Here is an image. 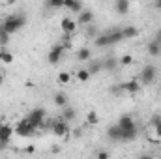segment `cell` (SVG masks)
Instances as JSON below:
<instances>
[{
	"label": "cell",
	"mask_w": 161,
	"mask_h": 159,
	"mask_svg": "<svg viewBox=\"0 0 161 159\" xmlns=\"http://www.w3.org/2000/svg\"><path fill=\"white\" fill-rule=\"evenodd\" d=\"M25 23H26V17L25 15H21V13H17V15H8L4 21H2V25H0V28L6 32V34H15L17 30H21L23 26H25Z\"/></svg>",
	"instance_id": "6da1fadb"
},
{
	"label": "cell",
	"mask_w": 161,
	"mask_h": 159,
	"mask_svg": "<svg viewBox=\"0 0 161 159\" xmlns=\"http://www.w3.org/2000/svg\"><path fill=\"white\" fill-rule=\"evenodd\" d=\"M51 131H53V135H54V137H58V139H69V135H71V129H69L68 122H64L62 118L53 120Z\"/></svg>",
	"instance_id": "7a4b0ae2"
},
{
	"label": "cell",
	"mask_w": 161,
	"mask_h": 159,
	"mask_svg": "<svg viewBox=\"0 0 161 159\" xmlns=\"http://www.w3.org/2000/svg\"><path fill=\"white\" fill-rule=\"evenodd\" d=\"M156 77H158V68L154 64H146L141 69V79H139V82L141 84H152L156 80Z\"/></svg>",
	"instance_id": "3957f363"
},
{
	"label": "cell",
	"mask_w": 161,
	"mask_h": 159,
	"mask_svg": "<svg viewBox=\"0 0 161 159\" xmlns=\"http://www.w3.org/2000/svg\"><path fill=\"white\" fill-rule=\"evenodd\" d=\"M34 133H36V127L26 118L19 120V123L15 125V135H19V137H32Z\"/></svg>",
	"instance_id": "277c9868"
},
{
	"label": "cell",
	"mask_w": 161,
	"mask_h": 159,
	"mask_svg": "<svg viewBox=\"0 0 161 159\" xmlns=\"http://www.w3.org/2000/svg\"><path fill=\"white\" fill-rule=\"evenodd\" d=\"M26 120L38 129V127H41L43 123H45V120H47V112H45V109H41V107H38V109H34L28 116H26Z\"/></svg>",
	"instance_id": "5b68a950"
},
{
	"label": "cell",
	"mask_w": 161,
	"mask_h": 159,
	"mask_svg": "<svg viewBox=\"0 0 161 159\" xmlns=\"http://www.w3.org/2000/svg\"><path fill=\"white\" fill-rule=\"evenodd\" d=\"M68 47H69L68 43H58V45H54V47L49 51V56H47V58H49V64H51V66L58 64V62L62 60V54H64V51H66Z\"/></svg>",
	"instance_id": "8992f818"
},
{
	"label": "cell",
	"mask_w": 161,
	"mask_h": 159,
	"mask_svg": "<svg viewBox=\"0 0 161 159\" xmlns=\"http://www.w3.org/2000/svg\"><path fill=\"white\" fill-rule=\"evenodd\" d=\"M11 135H15V129H13L8 122L0 120V148H4V146L9 142Z\"/></svg>",
	"instance_id": "52a82bcc"
},
{
	"label": "cell",
	"mask_w": 161,
	"mask_h": 159,
	"mask_svg": "<svg viewBox=\"0 0 161 159\" xmlns=\"http://www.w3.org/2000/svg\"><path fill=\"white\" fill-rule=\"evenodd\" d=\"M77 21L75 19H71V17H64L62 21H60V28H62V32L64 34H73L75 30H77Z\"/></svg>",
	"instance_id": "ba28073f"
},
{
	"label": "cell",
	"mask_w": 161,
	"mask_h": 159,
	"mask_svg": "<svg viewBox=\"0 0 161 159\" xmlns=\"http://www.w3.org/2000/svg\"><path fill=\"white\" fill-rule=\"evenodd\" d=\"M118 127H120L122 131H131V129H137V123H135V120L131 118V116H120L118 118Z\"/></svg>",
	"instance_id": "9c48e42d"
},
{
	"label": "cell",
	"mask_w": 161,
	"mask_h": 159,
	"mask_svg": "<svg viewBox=\"0 0 161 159\" xmlns=\"http://www.w3.org/2000/svg\"><path fill=\"white\" fill-rule=\"evenodd\" d=\"M120 88L125 90L127 94H137V92L141 90V82H139V79H131V80H125Z\"/></svg>",
	"instance_id": "30bf717a"
},
{
	"label": "cell",
	"mask_w": 161,
	"mask_h": 159,
	"mask_svg": "<svg viewBox=\"0 0 161 159\" xmlns=\"http://www.w3.org/2000/svg\"><path fill=\"white\" fill-rule=\"evenodd\" d=\"M92 21H94V13L90 11V9H82L79 13V19H77V25H80V26H84V25H92Z\"/></svg>",
	"instance_id": "8fae6325"
},
{
	"label": "cell",
	"mask_w": 161,
	"mask_h": 159,
	"mask_svg": "<svg viewBox=\"0 0 161 159\" xmlns=\"http://www.w3.org/2000/svg\"><path fill=\"white\" fill-rule=\"evenodd\" d=\"M54 105L56 107H60V109H66L68 105H69V97L66 96V92H58V94H54Z\"/></svg>",
	"instance_id": "7c38bea8"
},
{
	"label": "cell",
	"mask_w": 161,
	"mask_h": 159,
	"mask_svg": "<svg viewBox=\"0 0 161 159\" xmlns=\"http://www.w3.org/2000/svg\"><path fill=\"white\" fill-rule=\"evenodd\" d=\"M64 8L69 9L71 13H80L84 8H82V2H75V0H64Z\"/></svg>",
	"instance_id": "4fadbf2b"
},
{
	"label": "cell",
	"mask_w": 161,
	"mask_h": 159,
	"mask_svg": "<svg viewBox=\"0 0 161 159\" xmlns=\"http://www.w3.org/2000/svg\"><path fill=\"white\" fill-rule=\"evenodd\" d=\"M75 116H77V111H75L73 107H69V105H68L66 109H62V116H60V118L64 120V122H68V123H69V122H73V120H75Z\"/></svg>",
	"instance_id": "5bb4252c"
},
{
	"label": "cell",
	"mask_w": 161,
	"mask_h": 159,
	"mask_svg": "<svg viewBox=\"0 0 161 159\" xmlns=\"http://www.w3.org/2000/svg\"><path fill=\"white\" fill-rule=\"evenodd\" d=\"M120 32H122V38H124V40H133V38L139 36L137 26H125V28H122Z\"/></svg>",
	"instance_id": "9a60e30c"
},
{
	"label": "cell",
	"mask_w": 161,
	"mask_h": 159,
	"mask_svg": "<svg viewBox=\"0 0 161 159\" xmlns=\"http://www.w3.org/2000/svg\"><path fill=\"white\" fill-rule=\"evenodd\" d=\"M129 8H131L129 0H116V2H114V9H116L120 15H125V13L129 11Z\"/></svg>",
	"instance_id": "2e32d148"
},
{
	"label": "cell",
	"mask_w": 161,
	"mask_h": 159,
	"mask_svg": "<svg viewBox=\"0 0 161 159\" xmlns=\"http://www.w3.org/2000/svg\"><path fill=\"white\" fill-rule=\"evenodd\" d=\"M107 135H109V139H111V140H122V129L118 127V123L111 125V127H109V131H107Z\"/></svg>",
	"instance_id": "e0dca14e"
},
{
	"label": "cell",
	"mask_w": 161,
	"mask_h": 159,
	"mask_svg": "<svg viewBox=\"0 0 161 159\" xmlns=\"http://www.w3.org/2000/svg\"><path fill=\"white\" fill-rule=\"evenodd\" d=\"M77 58H79L80 62H90L92 60V51L88 47H80L79 51H77Z\"/></svg>",
	"instance_id": "ac0fdd59"
},
{
	"label": "cell",
	"mask_w": 161,
	"mask_h": 159,
	"mask_svg": "<svg viewBox=\"0 0 161 159\" xmlns=\"http://www.w3.org/2000/svg\"><path fill=\"white\" fill-rule=\"evenodd\" d=\"M148 54H150L152 58H156V56L161 54V45L158 41H150V43H148Z\"/></svg>",
	"instance_id": "d6986e66"
},
{
	"label": "cell",
	"mask_w": 161,
	"mask_h": 159,
	"mask_svg": "<svg viewBox=\"0 0 161 159\" xmlns=\"http://www.w3.org/2000/svg\"><path fill=\"white\" fill-rule=\"evenodd\" d=\"M107 38H109V43H111V45H116V43H120V41L124 40L120 30H111V32H107Z\"/></svg>",
	"instance_id": "ffe728a7"
},
{
	"label": "cell",
	"mask_w": 161,
	"mask_h": 159,
	"mask_svg": "<svg viewBox=\"0 0 161 159\" xmlns=\"http://www.w3.org/2000/svg\"><path fill=\"white\" fill-rule=\"evenodd\" d=\"M150 123H152V127H154V135H156V139H159L161 140V116H154Z\"/></svg>",
	"instance_id": "44dd1931"
},
{
	"label": "cell",
	"mask_w": 161,
	"mask_h": 159,
	"mask_svg": "<svg viewBox=\"0 0 161 159\" xmlns=\"http://www.w3.org/2000/svg\"><path fill=\"white\" fill-rule=\"evenodd\" d=\"M94 45H96L97 49H103V47H107V45H111V43H109V38H107V34H101V36H96V40H94Z\"/></svg>",
	"instance_id": "7402d4cb"
},
{
	"label": "cell",
	"mask_w": 161,
	"mask_h": 159,
	"mask_svg": "<svg viewBox=\"0 0 161 159\" xmlns=\"http://www.w3.org/2000/svg\"><path fill=\"white\" fill-rule=\"evenodd\" d=\"M75 75H77V79H79V82H86V80H90V77H92V75H90V71H88L86 68H82V69H79V71H77Z\"/></svg>",
	"instance_id": "603a6c76"
},
{
	"label": "cell",
	"mask_w": 161,
	"mask_h": 159,
	"mask_svg": "<svg viewBox=\"0 0 161 159\" xmlns=\"http://www.w3.org/2000/svg\"><path fill=\"white\" fill-rule=\"evenodd\" d=\"M97 122H99V118H97V112L96 111H90L86 114V123L88 125H97Z\"/></svg>",
	"instance_id": "cb8c5ba5"
},
{
	"label": "cell",
	"mask_w": 161,
	"mask_h": 159,
	"mask_svg": "<svg viewBox=\"0 0 161 159\" xmlns=\"http://www.w3.org/2000/svg\"><path fill=\"white\" fill-rule=\"evenodd\" d=\"M71 80V73H68V71H60L58 73V84H68Z\"/></svg>",
	"instance_id": "d4e9b609"
},
{
	"label": "cell",
	"mask_w": 161,
	"mask_h": 159,
	"mask_svg": "<svg viewBox=\"0 0 161 159\" xmlns=\"http://www.w3.org/2000/svg\"><path fill=\"white\" fill-rule=\"evenodd\" d=\"M0 62H2V64H11V62H13V54L8 52V51H2V54H0Z\"/></svg>",
	"instance_id": "484cf974"
},
{
	"label": "cell",
	"mask_w": 161,
	"mask_h": 159,
	"mask_svg": "<svg viewBox=\"0 0 161 159\" xmlns=\"http://www.w3.org/2000/svg\"><path fill=\"white\" fill-rule=\"evenodd\" d=\"M116 66H118V60H116V58H107V60H105V64H103V68H105V69H114Z\"/></svg>",
	"instance_id": "4316f807"
},
{
	"label": "cell",
	"mask_w": 161,
	"mask_h": 159,
	"mask_svg": "<svg viewBox=\"0 0 161 159\" xmlns=\"http://www.w3.org/2000/svg\"><path fill=\"white\" fill-rule=\"evenodd\" d=\"M101 64H97V62H90V68H86L88 71H90V75H94V73H97V71H101Z\"/></svg>",
	"instance_id": "83f0119b"
},
{
	"label": "cell",
	"mask_w": 161,
	"mask_h": 159,
	"mask_svg": "<svg viewBox=\"0 0 161 159\" xmlns=\"http://www.w3.org/2000/svg\"><path fill=\"white\" fill-rule=\"evenodd\" d=\"M118 64H122V66H131L133 64V56L131 54H124L120 60H118Z\"/></svg>",
	"instance_id": "f1b7e54d"
},
{
	"label": "cell",
	"mask_w": 161,
	"mask_h": 159,
	"mask_svg": "<svg viewBox=\"0 0 161 159\" xmlns=\"http://www.w3.org/2000/svg\"><path fill=\"white\" fill-rule=\"evenodd\" d=\"M47 8H64V0H51L45 4Z\"/></svg>",
	"instance_id": "f546056e"
},
{
	"label": "cell",
	"mask_w": 161,
	"mask_h": 159,
	"mask_svg": "<svg viewBox=\"0 0 161 159\" xmlns=\"http://www.w3.org/2000/svg\"><path fill=\"white\" fill-rule=\"evenodd\" d=\"M8 40H9V34H6V32L0 28V45H6V43H8Z\"/></svg>",
	"instance_id": "4dcf8cb0"
},
{
	"label": "cell",
	"mask_w": 161,
	"mask_h": 159,
	"mask_svg": "<svg viewBox=\"0 0 161 159\" xmlns=\"http://www.w3.org/2000/svg\"><path fill=\"white\" fill-rule=\"evenodd\" d=\"M96 159H109V152H105V150L97 152V156H96Z\"/></svg>",
	"instance_id": "1f68e13d"
},
{
	"label": "cell",
	"mask_w": 161,
	"mask_h": 159,
	"mask_svg": "<svg viewBox=\"0 0 161 159\" xmlns=\"http://www.w3.org/2000/svg\"><path fill=\"white\" fill-rule=\"evenodd\" d=\"M34 152H36L34 146H26V154H34Z\"/></svg>",
	"instance_id": "d6a6232c"
},
{
	"label": "cell",
	"mask_w": 161,
	"mask_h": 159,
	"mask_svg": "<svg viewBox=\"0 0 161 159\" xmlns=\"http://www.w3.org/2000/svg\"><path fill=\"white\" fill-rule=\"evenodd\" d=\"M88 34L94 36V34H96V28H94V26H88Z\"/></svg>",
	"instance_id": "836d02e7"
},
{
	"label": "cell",
	"mask_w": 161,
	"mask_h": 159,
	"mask_svg": "<svg viewBox=\"0 0 161 159\" xmlns=\"http://www.w3.org/2000/svg\"><path fill=\"white\" fill-rule=\"evenodd\" d=\"M139 159H154V157H152V156H148V154H144V156H141Z\"/></svg>",
	"instance_id": "e575fe53"
},
{
	"label": "cell",
	"mask_w": 161,
	"mask_h": 159,
	"mask_svg": "<svg viewBox=\"0 0 161 159\" xmlns=\"http://www.w3.org/2000/svg\"><path fill=\"white\" fill-rule=\"evenodd\" d=\"M2 82H4V75H2V71H0V86H2Z\"/></svg>",
	"instance_id": "d590c367"
},
{
	"label": "cell",
	"mask_w": 161,
	"mask_h": 159,
	"mask_svg": "<svg viewBox=\"0 0 161 159\" xmlns=\"http://www.w3.org/2000/svg\"><path fill=\"white\" fill-rule=\"evenodd\" d=\"M156 8H158V9H161V2H156Z\"/></svg>",
	"instance_id": "8d00e7d4"
}]
</instances>
